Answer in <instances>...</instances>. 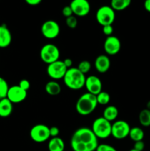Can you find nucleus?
<instances>
[{"mask_svg":"<svg viewBox=\"0 0 150 151\" xmlns=\"http://www.w3.org/2000/svg\"><path fill=\"white\" fill-rule=\"evenodd\" d=\"M71 147L73 151H96L99 145L98 138L91 128H77L71 138Z\"/></svg>","mask_w":150,"mask_h":151,"instance_id":"1","label":"nucleus"},{"mask_svg":"<svg viewBox=\"0 0 150 151\" xmlns=\"http://www.w3.org/2000/svg\"><path fill=\"white\" fill-rule=\"evenodd\" d=\"M85 74L81 72L77 67H71L68 69L64 78L63 81L64 83L69 89L71 90H79L85 86Z\"/></svg>","mask_w":150,"mask_h":151,"instance_id":"2","label":"nucleus"},{"mask_svg":"<svg viewBox=\"0 0 150 151\" xmlns=\"http://www.w3.org/2000/svg\"><path fill=\"white\" fill-rule=\"evenodd\" d=\"M98 106L96 95L91 93H84L79 97L76 103V111L79 115L88 116L95 111Z\"/></svg>","mask_w":150,"mask_h":151,"instance_id":"3","label":"nucleus"},{"mask_svg":"<svg viewBox=\"0 0 150 151\" xmlns=\"http://www.w3.org/2000/svg\"><path fill=\"white\" fill-rule=\"evenodd\" d=\"M111 129H112V123L104 119L103 116L96 118L95 120L93 122L92 128L91 130L95 134L96 137L101 139L108 138L111 136Z\"/></svg>","mask_w":150,"mask_h":151,"instance_id":"4","label":"nucleus"},{"mask_svg":"<svg viewBox=\"0 0 150 151\" xmlns=\"http://www.w3.org/2000/svg\"><path fill=\"white\" fill-rule=\"evenodd\" d=\"M96 19L102 27L112 25L116 19V11L109 5L101 6L96 13Z\"/></svg>","mask_w":150,"mask_h":151,"instance_id":"5","label":"nucleus"},{"mask_svg":"<svg viewBox=\"0 0 150 151\" xmlns=\"http://www.w3.org/2000/svg\"><path fill=\"white\" fill-rule=\"evenodd\" d=\"M60 52L59 48L53 44H46L41 47L40 57L43 62L47 65L59 60Z\"/></svg>","mask_w":150,"mask_h":151,"instance_id":"6","label":"nucleus"},{"mask_svg":"<svg viewBox=\"0 0 150 151\" xmlns=\"http://www.w3.org/2000/svg\"><path fill=\"white\" fill-rule=\"evenodd\" d=\"M29 136L32 141L37 143H43L49 139V127L44 124L34 125L29 131Z\"/></svg>","mask_w":150,"mask_h":151,"instance_id":"7","label":"nucleus"},{"mask_svg":"<svg viewBox=\"0 0 150 151\" xmlns=\"http://www.w3.org/2000/svg\"><path fill=\"white\" fill-rule=\"evenodd\" d=\"M68 69L65 66L63 60H58L48 64L46 68L47 75L53 81L63 79Z\"/></svg>","mask_w":150,"mask_h":151,"instance_id":"8","label":"nucleus"},{"mask_svg":"<svg viewBox=\"0 0 150 151\" xmlns=\"http://www.w3.org/2000/svg\"><path fill=\"white\" fill-rule=\"evenodd\" d=\"M130 126L124 120H116L112 124L111 136L116 139H124L129 137Z\"/></svg>","mask_w":150,"mask_h":151,"instance_id":"9","label":"nucleus"},{"mask_svg":"<svg viewBox=\"0 0 150 151\" xmlns=\"http://www.w3.org/2000/svg\"><path fill=\"white\" fill-rule=\"evenodd\" d=\"M41 33L47 39H54L59 35L60 32V25L54 20H47L41 25Z\"/></svg>","mask_w":150,"mask_h":151,"instance_id":"10","label":"nucleus"},{"mask_svg":"<svg viewBox=\"0 0 150 151\" xmlns=\"http://www.w3.org/2000/svg\"><path fill=\"white\" fill-rule=\"evenodd\" d=\"M69 6L75 16L84 17L91 11V4L88 0H72Z\"/></svg>","mask_w":150,"mask_h":151,"instance_id":"11","label":"nucleus"},{"mask_svg":"<svg viewBox=\"0 0 150 151\" xmlns=\"http://www.w3.org/2000/svg\"><path fill=\"white\" fill-rule=\"evenodd\" d=\"M27 97V91L22 89L19 85L12 86L9 87L7 98L12 103H20L25 100Z\"/></svg>","mask_w":150,"mask_h":151,"instance_id":"12","label":"nucleus"},{"mask_svg":"<svg viewBox=\"0 0 150 151\" xmlns=\"http://www.w3.org/2000/svg\"><path fill=\"white\" fill-rule=\"evenodd\" d=\"M121 44L118 37L110 35L106 38L104 42V50L108 55H115L121 50Z\"/></svg>","mask_w":150,"mask_h":151,"instance_id":"13","label":"nucleus"},{"mask_svg":"<svg viewBox=\"0 0 150 151\" xmlns=\"http://www.w3.org/2000/svg\"><path fill=\"white\" fill-rule=\"evenodd\" d=\"M85 87L88 93L96 96L102 91V83L99 77L90 75L87 77L85 80Z\"/></svg>","mask_w":150,"mask_h":151,"instance_id":"14","label":"nucleus"},{"mask_svg":"<svg viewBox=\"0 0 150 151\" xmlns=\"http://www.w3.org/2000/svg\"><path fill=\"white\" fill-rule=\"evenodd\" d=\"M110 59L107 55H100L96 58L94 61V66L97 72L103 74L110 69Z\"/></svg>","mask_w":150,"mask_h":151,"instance_id":"15","label":"nucleus"},{"mask_svg":"<svg viewBox=\"0 0 150 151\" xmlns=\"http://www.w3.org/2000/svg\"><path fill=\"white\" fill-rule=\"evenodd\" d=\"M12 42V34L7 25H0V48H7Z\"/></svg>","mask_w":150,"mask_h":151,"instance_id":"16","label":"nucleus"},{"mask_svg":"<svg viewBox=\"0 0 150 151\" xmlns=\"http://www.w3.org/2000/svg\"><path fill=\"white\" fill-rule=\"evenodd\" d=\"M13 110V103L7 98L0 100V117H8Z\"/></svg>","mask_w":150,"mask_h":151,"instance_id":"17","label":"nucleus"},{"mask_svg":"<svg viewBox=\"0 0 150 151\" xmlns=\"http://www.w3.org/2000/svg\"><path fill=\"white\" fill-rule=\"evenodd\" d=\"M49 151H64L65 142L60 137H52L49 139Z\"/></svg>","mask_w":150,"mask_h":151,"instance_id":"18","label":"nucleus"},{"mask_svg":"<svg viewBox=\"0 0 150 151\" xmlns=\"http://www.w3.org/2000/svg\"><path fill=\"white\" fill-rule=\"evenodd\" d=\"M118 116L119 110L115 106H107L103 111L102 116L110 122L116 120Z\"/></svg>","mask_w":150,"mask_h":151,"instance_id":"19","label":"nucleus"},{"mask_svg":"<svg viewBox=\"0 0 150 151\" xmlns=\"http://www.w3.org/2000/svg\"><path fill=\"white\" fill-rule=\"evenodd\" d=\"M45 91L49 95L57 96L61 92V86L56 81H49L45 86Z\"/></svg>","mask_w":150,"mask_h":151,"instance_id":"20","label":"nucleus"},{"mask_svg":"<svg viewBox=\"0 0 150 151\" xmlns=\"http://www.w3.org/2000/svg\"><path fill=\"white\" fill-rule=\"evenodd\" d=\"M132 0H111L110 7L115 11H121L130 5Z\"/></svg>","mask_w":150,"mask_h":151,"instance_id":"21","label":"nucleus"},{"mask_svg":"<svg viewBox=\"0 0 150 151\" xmlns=\"http://www.w3.org/2000/svg\"><path fill=\"white\" fill-rule=\"evenodd\" d=\"M129 137L134 142L143 141L144 138V131H143L142 128H139V127H133V128H130Z\"/></svg>","mask_w":150,"mask_h":151,"instance_id":"22","label":"nucleus"},{"mask_svg":"<svg viewBox=\"0 0 150 151\" xmlns=\"http://www.w3.org/2000/svg\"><path fill=\"white\" fill-rule=\"evenodd\" d=\"M140 124L144 127L150 126V110L144 109L140 112L138 116Z\"/></svg>","mask_w":150,"mask_h":151,"instance_id":"23","label":"nucleus"},{"mask_svg":"<svg viewBox=\"0 0 150 151\" xmlns=\"http://www.w3.org/2000/svg\"><path fill=\"white\" fill-rule=\"evenodd\" d=\"M96 97V100L97 103H98V105L99 104L101 105V106H106V105H107L110 103V95L107 91H101Z\"/></svg>","mask_w":150,"mask_h":151,"instance_id":"24","label":"nucleus"},{"mask_svg":"<svg viewBox=\"0 0 150 151\" xmlns=\"http://www.w3.org/2000/svg\"><path fill=\"white\" fill-rule=\"evenodd\" d=\"M9 86L7 81L3 78L0 77V100L7 97Z\"/></svg>","mask_w":150,"mask_h":151,"instance_id":"25","label":"nucleus"},{"mask_svg":"<svg viewBox=\"0 0 150 151\" xmlns=\"http://www.w3.org/2000/svg\"><path fill=\"white\" fill-rule=\"evenodd\" d=\"M77 69H79L81 72H82V73L85 75V74L89 72L90 70H91V62L88 61V60H82V61L79 63V65H78Z\"/></svg>","mask_w":150,"mask_h":151,"instance_id":"26","label":"nucleus"},{"mask_svg":"<svg viewBox=\"0 0 150 151\" xmlns=\"http://www.w3.org/2000/svg\"><path fill=\"white\" fill-rule=\"evenodd\" d=\"M66 24L68 27H69L70 29H75L77 27L78 24L77 19H76V17L74 15H73L71 16H69V17L66 18Z\"/></svg>","mask_w":150,"mask_h":151,"instance_id":"27","label":"nucleus"},{"mask_svg":"<svg viewBox=\"0 0 150 151\" xmlns=\"http://www.w3.org/2000/svg\"><path fill=\"white\" fill-rule=\"evenodd\" d=\"M96 151H117V150L108 144H99Z\"/></svg>","mask_w":150,"mask_h":151,"instance_id":"28","label":"nucleus"},{"mask_svg":"<svg viewBox=\"0 0 150 151\" xmlns=\"http://www.w3.org/2000/svg\"><path fill=\"white\" fill-rule=\"evenodd\" d=\"M102 32L104 35L108 37L110 35H113V27L112 25H105L102 27Z\"/></svg>","mask_w":150,"mask_h":151,"instance_id":"29","label":"nucleus"},{"mask_svg":"<svg viewBox=\"0 0 150 151\" xmlns=\"http://www.w3.org/2000/svg\"><path fill=\"white\" fill-rule=\"evenodd\" d=\"M19 86L22 88V89L25 90V91H27L30 88V83L28 80L26 79H22L21 80L20 82H19Z\"/></svg>","mask_w":150,"mask_h":151,"instance_id":"30","label":"nucleus"},{"mask_svg":"<svg viewBox=\"0 0 150 151\" xmlns=\"http://www.w3.org/2000/svg\"><path fill=\"white\" fill-rule=\"evenodd\" d=\"M62 14H63V16H65L66 18H68L69 17V16H73L74 13L70 6L67 5V6H65V7L63 8V10H62Z\"/></svg>","mask_w":150,"mask_h":151,"instance_id":"31","label":"nucleus"},{"mask_svg":"<svg viewBox=\"0 0 150 151\" xmlns=\"http://www.w3.org/2000/svg\"><path fill=\"white\" fill-rule=\"evenodd\" d=\"M49 134L50 137H58L59 134H60V130L56 126H51L49 128Z\"/></svg>","mask_w":150,"mask_h":151,"instance_id":"32","label":"nucleus"},{"mask_svg":"<svg viewBox=\"0 0 150 151\" xmlns=\"http://www.w3.org/2000/svg\"><path fill=\"white\" fill-rule=\"evenodd\" d=\"M144 147H145V144L143 141H138L135 142V144H134L133 148L135 150H137L138 151H143L144 150Z\"/></svg>","mask_w":150,"mask_h":151,"instance_id":"33","label":"nucleus"},{"mask_svg":"<svg viewBox=\"0 0 150 151\" xmlns=\"http://www.w3.org/2000/svg\"><path fill=\"white\" fill-rule=\"evenodd\" d=\"M25 2L27 4L31 6H36L38 5L39 4H41L42 0H24Z\"/></svg>","mask_w":150,"mask_h":151,"instance_id":"34","label":"nucleus"},{"mask_svg":"<svg viewBox=\"0 0 150 151\" xmlns=\"http://www.w3.org/2000/svg\"><path fill=\"white\" fill-rule=\"evenodd\" d=\"M63 63H64L65 66L67 67V69H70L72 67V65H73V61L71 58H66L63 60Z\"/></svg>","mask_w":150,"mask_h":151,"instance_id":"35","label":"nucleus"},{"mask_svg":"<svg viewBox=\"0 0 150 151\" xmlns=\"http://www.w3.org/2000/svg\"><path fill=\"white\" fill-rule=\"evenodd\" d=\"M144 7L147 12L150 13V0H145L144 1Z\"/></svg>","mask_w":150,"mask_h":151,"instance_id":"36","label":"nucleus"},{"mask_svg":"<svg viewBox=\"0 0 150 151\" xmlns=\"http://www.w3.org/2000/svg\"><path fill=\"white\" fill-rule=\"evenodd\" d=\"M146 109H148V110H150V100L149 102H147V103H146Z\"/></svg>","mask_w":150,"mask_h":151,"instance_id":"37","label":"nucleus"},{"mask_svg":"<svg viewBox=\"0 0 150 151\" xmlns=\"http://www.w3.org/2000/svg\"><path fill=\"white\" fill-rule=\"evenodd\" d=\"M129 151H138V150H135V149H134V148H132V149H131V150H129Z\"/></svg>","mask_w":150,"mask_h":151,"instance_id":"38","label":"nucleus"}]
</instances>
